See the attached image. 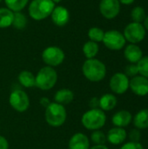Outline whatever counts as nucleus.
Returning <instances> with one entry per match:
<instances>
[{
  "label": "nucleus",
  "mask_w": 148,
  "mask_h": 149,
  "mask_svg": "<svg viewBox=\"0 0 148 149\" xmlns=\"http://www.w3.org/2000/svg\"><path fill=\"white\" fill-rule=\"evenodd\" d=\"M135 128L147 129L148 128V109H142L138 112L133 119Z\"/></svg>",
  "instance_id": "obj_20"
},
{
  "label": "nucleus",
  "mask_w": 148,
  "mask_h": 149,
  "mask_svg": "<svg viewBox=\"0 0 148 149\" xmlns=\"http://www.w3.org/2000/svg\"><path fill=\"white\" fill-rule=\"evenodd\" d=\"M102 42L107 49L112 51H120L123 49L126 43L123 33L116 30L106 31Z\"/></svg>",
  "instance_id": "obj_8"
},
{
  "label": "nucleus",
  "mask_w": 148,
  "mask_h": 149,
  "mask_svg": "<svg viewBox=\"0 0 148 149\" xmlns=\"http://www.w3.org/2000/svg\"><path fill=\"white\" fill-rule=\"evenodd\" d=\"M26 24H27V18L25 15L21 13V11L14 12L12 26L17 30H22V29H24Z\"/></svg>",
  "instance_id": "obj_26"
},
{
  "label": "nucleus",
  "mask_w": 148,
  "mask_h": 149,
  "mask_svg": "<svg viewBox=\"0 0 148 149\" xmlns=\"http://www.w3.org/2000/svg\"><path fill=\"white\" fill-rule=\"evenodd\" d=\"M74 99V93L72 91L67 88H63L56 92L54 95V100L60 105H67L71 103Z\"/></svg>",
  "instance_id": "obj_19"
},
{
  "label": "nucleus",
  "mask_w": 148,
  "mask_h": 149,
  "mask_svg": "<svg viewBox=\"0 0 148 149\" xmlns=\"http://www.w3.org/2000/svg\"><path fill=\"white\" fill-rule=\"evenodd\" d=\"M129 88L138 96H147L148 94V79L137 75L130 79Z\"/></svg>",
  "instance_id": "obj_12"
},
{
  "label": "nucleus",
  "mask_w": 148,
  "mask_h": 149,
  "mask_svg": "<svg viewBox=\"0 0 148 149\" xmlns=\"http://www.w3.org/2000/svg\"><path fill=\"white\" fill-rule=\"evenodd\" d=\"M89 149H109L106 145H94Z\"/></svg>",
  "instance_id": "obj_35"
},
{
  "label": "nucleus",
  "mask_w": 148,
  "mask_h": 149,
  "mask_svg": "<svg viewBox=\"0 0 148 149\" xmlns=\"http://www.w3.org/2000/svg\"><path fill=\"white\" fill-rule=\"evenodd\" d=\"M136 65L139 74L148 79V56H143Z\"/></svg>",
  "instance_id": "obj_29"
},
{
  "label": "nucleus",
  "mask_w": 148,
  "mask_h": 149,
  "mask_svg": "<svg viewBox=\"0 0 148 149\" xmlns=\"http://www.w3.org/2000/svg\"><path fill=\"white\" fill-rule=\"evenodd\" d=\"M51 17L57 26H65L70 20V12L64 6H55L51 14Z\"/></svg>",
  "instance_id": "obj_13"
},
{
  "label": "nucleus",
  "mask_w": 148,
  "mask_h": 149,
  "mask_svg": "<svg viewBox=\"0 0 148 149\" xmlns=\"http://www.w3.org/2000/svg\"><path fill=\"white\" fill-rule=\"evenodd\" d=\"M128 137H129L130 141H132V142H140V138H141V134H140V129L134 128V129L131 130L128 134Z\"/></svg>",
  "instance_id": "obj_31"
},
{
  "label": "nucleus",
  "mask_w": 148,
  "mask_h": 149,
  "mask_svg": "<svg viewBox=\"0 0 148 149\" xmlns=\"http://www.w3.org/2000/svg\"><path fill=\"white\" fill-rule=\"evenodd\" d=\"M120 149H145L144 147L142 146L141 143L140 142H126L125 143Z\"/></svg>",
  "instance_id": "obj_32"
},
{
  "label": "nucleus",
  "mask_w": 148,
  "mask_h": 149,
  "mask_svg": "<svg viewBox=\"0 0 148 149\" xmlns=\"http://www.w3.org/2000/svg\"><path fill=\"white\" fill-rule=\"evenodd\" d=\"M9 102L11 107L19 113L26 111L30 106L29 96L23 90L13 91L9 97Z\"/></svg>",
  "instance_id": "obj_9"
},
{
  "label": "nucleus",
  "mask_w": 148,
  "mask_h": 149,
  "mask_svg": "<svg viewBox=\"0 0 148 149\" xmlns=\"http://www.w3.org/2000/svg\"><path fill=\"white\" fill-rule=\"evenodd\" d=\"M124 56L131 64H137L143 57V52L139 45L135 44H130L125 48Z\"/></svg>",
  "instance_id": "obj_16"
},
{
  "label": "nucleus",
  "mask_w": 148,
  "mask_h": 149,
  "mask_svg": "<svg viewBox=\"0 0 148 149\" xmlns=\"http://www.w3.org/2000/svg\"><path fill=\"white\" fill-rule=\"evenodd\" d=\"M14 12L8 8H0V29L12 25Z\"/></svg>",
  "instance_id": "obj_21"
},
{
  "label": "nucleus",
  "mask_w": 148,
  "mask_h": 149,
  "mask_svg": "<svg viewBox=\"0 0 148 149\" xmlns=\"http://www.w3.org/2000/svg\"><path fill=\"white\" fill-rule=\"evenodd\" d=\"M69 149H89L90 141L83 133L74 134L69 141Z\"/></svg>",
  "instance_id": "obj_15"
},
{
  "label": "nucleus",
  "mask_w": 148,
  "mask_h": 149,
  "mask_svg": "<svg viewBox=\"0 0 148 149\" xmlns=\"http://www.w3.org/2000/svg\"><path fill=\"white\" fill-rule=\"evenodd\" d=\"M1 2H2V0H0V3H1Z\"/></svg>",
  "instance_id": "obj_38"
},
{
  "label": "nucleus",
  "mask_w": 148,
  "mask_h": 149,
  "mask_svg": "<svg viewBox=\"0 0 148 149\" xmlns=\"http://www.w3.org/2000/svg\"><path fill=\"white\" fill-rule=\"evenodd\" d=\"M54 7L55 3L51 0H32L28 11L32 19L40 21L50 17Z\"/></svg>",
  "instance_id": "obj_3"
},
{
  "label": "nucleus",
  "mask_w": 148,
  "mask_h": 149,
  "mask_svg": "<svg viewBox=\"0 0 148 149\" xmlns=\"http://www.w3.org/2000/svg\"><path fill=\"white\" fill-rule=\"evenodd\" d=\"M88 38L91 41L96 42V43H99L103 41L104 38V35H105V31L99 28V27H92L89 29L88 31Z\"/></svg>",
  "instance_id": "obj_25"
},
{
  "label": "nucleus",
  "mask_w": 148,
  "mask_h": 149,
  "mask_svg": "<svg viewBox=\"0 0 148 149\" xmlns=\"http://www.w3.org/2000/svg\"><path fill=\"white\" fill-rule=\"evenodd\" d=\"M51 1H52V2H53L55 4H56V3H60L62 0H51Z\"/></svg>",
  "instance_id": "obj_37"
},
{
  "label": "nucleus",
  "mask_w": 148,
  "mask_h": 149,
  "mask_svg": "<svg viewBox=\"0 0 148 149\" xmlns=\"http://www.w3.org/2000/svg\"><path fill=\"white\" fill-rule=\"evenodd\" d=\"M0 149H9L8 141L3 136L1 135H0Z\"/></svg>",
  "instance_id": "obj_33"
},
{
  "label": "nucleus",
  "mask_w": 148,
  "mask_h": 149,
  "mask_svg": "<svg viewBox=\"0 0 148 149\" xmlns=\"http://www.w3.org/2000/svg\"><path fill=\"white\" fill-rule=\"evenodd\" d=\"M129 78L123 72H116L112 76L109 82L110 89L116 94H123L129 89Z\"/></svg>",
  "instance_id": "obj_10"
},
{
  "label": "nucleus",
  "mask_w": 148,
  "mask_h": 149,
  "mask_svg": "<svg viewBox=\"0 0 148 149\" xmlns=\"http://www.w3.org/2000/svg\"><path fill=\"white\" fill-rule=\"evenodd\" d=\"M18 82L24 87L31 88L35 86V76L30 71H22L17 77Z\"/></svg>",
  "instance_id": "obj_22"
},
{
  "label": "nucleus",
  "mask_w": 148,
  "mask_h": 149,
  "mask_svg": "<svg viewBox=\"0 0 148 149\" xmlns=\"http://www.w3.org/2000/svg\"><path fill=\"white\" fill-rule=\"evenodd\" d=\"M143 26L145 27V29H146V31L147 30L148 31V16L146 17V18H145V20L143 21Z\"/></svg>",
  "instance_id": "obj_36"
},
{
  "label": "nucleus",
  "mask_w": 148,
  "mask_h": 149,
  "mask_svg": "<svg viewBox=\"0 0 148 149\" xmlns=\"http://www.w3.org/2000/svg\"><path fill=\"white\" fill-rule=\"evenodd\" d=\"M123 35L126 41L130 44H139L144 40L146 37V29L140 23L131 22L124 29Z\"/></svg>",
  "instance_id": "obj_6"
},
{
  "label": "nucleus",
  "mask_w": 148,
  "mask_h": 149,
  "mask_svg": "<svg viewBox=\"0 0 148 149\" xmlns=\"http://www.w3.org/2000/svg\"><path fill=\"white\" fill-rule=\"evenodd\" d=\"M91 140L95 145H105L107 141L106 135L100 130H95L91 135Z\"/></svg>",
  "instance_id": "obj_28"
},
{
  "label": "nucleus",
  "mask_w": 148,
  "mask_h": 149,
  "mask_svg": "<svg viewBox=\"0 0 148 149\" xmlns=\"http://www.w3.org/2000/svg\"><path fill=\"white\" fill-rule=\"evenodd\" d=\"M117 98L112 93H106L99 99V107L102 111H111L117 106Z\"/></svg>",
  "instance_id": "obj_18"
},
{
  "label": "nucleus",
  "mask_w": 148,
  "mask_h": 149,
  "mask_svg": "<svg viewBox=\"0 0 148 149\" xmlns=\"http://www.w3.org/2000/svg\"><path fill=\"white\" fill-rule=\"evenodd\" d=\"M135 0H119V2L120 3V4H125V5H130L132 3H134Z\"/></svg>",
  "instance_id": "obj_34"
},
{
  "label": "nucleus",
  "mask_w": 148,
  "mask_h": 149,
  "mask_svg": "<svg viewBox=\"0 0 148 149\" xmlns=\"http://www.w3.org/2000/svg\"><path fill=\"white\" fill-rule=\"evenodd\" d=\"M132 120H133L132 113L126 110H120L117 112L116 113L113 114L112 118V122L115 127H123V128L130 125Z\"/></svg>",
  "instance_id": "obj_17"
},
{
  "label": "nucleus",
  "mask_w": 148,
  "mask_h": 149,
  "mask_svg": "<svg viewBox=\"0 0 148 149\" xmlns=\"http://www.w3.org/2000/svg\"><path fill=\"white\" fill-rule=\"evenodd\" d=\"M45 120L51 127H61L66 120L67 113L63 105L56 102L50 103L45 109Z\"/></svg>",
  "instance_id": "obj_5"
},
{
  "label": "nucleus",
  "mask_w": 148,
  "mask_h": 149,
  "mask_svg": "<svg viewBox=\"0 0 148 149\" xmlns=\"http://www.w3.org/2000/svg\"><path fill=\"white\" fill-rule=\"evenodd\" d=\"M58 81V73L53 67H42L35 77V86L43 91L53 88Z\"/></svg>",
  "instance_id": "obj_4"
},
{
  "label": "nucleus",
  "mask_w": 148,
  "mask_h": 149,
  "mask_svg": "<svg viewBox=\"0 0 148 149\" xmlns=\"http://www.w3.org/2000/svg\"><path fill=\"white\" fill-rule=\"evenodd\" d=\"M146 17V10L141 6H135L131 11V17L133 19V22L142 24Z\"/></svg>",
  "instance_id": "obj_27"
},
{
  "label": "nucleus",
  "mask_w": 148,
  "mask_h": 149,
  "mask_svg": "<svg viewBox=\"0 0 148 149\" xmlns=\"http://www.w3.org/2000/svg\"><path fill=\"white\" fill-rule=\"evenodd\" d=\"M6 8L10 9L13 12L21 11L28 4L29 0H4Z\"/></svg>",
  "instance_id": "obj_24"
},
{
  "label": "nucleus",
  "mask_w": 148,
  "mask_h": 149,
  "mask_svg": "<svg viewBox=\"0 0 148 149\" xmlns=\"http://www.w3.org/2000/svg\"><path fill=\"white\" fill-rule=\"evenodd\" d=\"M99 8L105 18L113 19L120 12V3L119 0H101Z\"/></svg>",
  "instance_id": "obj_11"
},
{
  "label": "nucleus",
  "mask_w": 148,
  "mask_h": 149,
  "mask_svg": "<svg viewBox=\"0 0 148 149\" xmlns=\"http://www.w3.org/2000/svg\"><path fill=\"white\" fill-rule=\"evenodd\" d=\"M82 50L85 58L87 59H90V58H94L97 56L99 51V46L98 43L89 40L84 44Z\"/></svg>",
  "instance_id": "obj_23"
},
{
  "label": "nucleus",
  "mask_w": 148,
  "mask_h": 149,
  "mask_svg": "<svg viewBox=\"0 0 148 149\" xmlns=\"http://www.w3.org/2000/svg\"><path fill=\"white\" fill-rule=\"evenodd\" d=\"M106 122L105 112L100 108H92L85 112L81 118L82 125L88 130L95 131L102 128Z\"/></svg>",
  "instance_id": "obj_2"
},
{
  "label": "nucleus",
  "mask_w": 148,
  "mask_h": 149,
  "mask_svg": "<svg viewBox=\"0 0 148 149\" xmlns=\"http://www.w3.org/2000/svg\"><path fill=\"white\" fill-rule=\"evenodd\" d=\"M82 72L89 81L99 82L103 80L106 75V66L102 61L95 58H90L84 62L82 65Z\"/></svg>",
  "instance_id": "obj_1"
},
{
  "label": "nucleus",
  "mask_w": 148,
  "mask_h": 149,
  "mask_svg": "<svg viewBox=\"0 0 148 149\" xmlns=\"http://www.w3.org/2000/svg\"><path fill=\"white\" fill-rule=\"evenodd\" d=\"M64 51L58 46H48L42 52V59L45 65L55 67L61 65L65 60Z\"/></svg>",
  "instance_id": "obj_7"
},
{
  "label": "nucleus",
  "mask_w": 148,
  "mask_h": 149,
  "mask_svg": "<svg viewBox=\"0 0 148 149\" xmlns=\"http://www.w3.org/2000/svg\"><path fill=\"white\" fill-rule=\"evenodd\" d=\"M127 137V133L123 127H114L110 129L106 134V140L109 143L113 145L122 144Z\"/></svg>",
  "instance_id": "obj_14"
},
{
  "label": "nucleus",
  "mask_w": 148,
  "mask_h": 149,
  "mask_svg": "<svg viewBox=\"0 0 148 149\" xmlns=\"http://www.w3.org/2000/svg\"><path fill=\"white\" fill-rule=\"evenodd\" d=\"M125 74L129 78H133L137 75H139V72H138V67L136 64H129L128 65H126V69H125Z\"/></svg>",
  "instance_id": "obj_30"
}]
</instances>
